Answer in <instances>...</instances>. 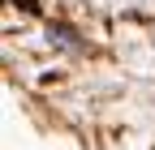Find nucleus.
I'll list each match as a JSON object with an SVG mask.
<instances>
[{
    "label": "nucleus",
    "instance_id": "f257e3e1",
    "mask_svg": "<svg viewBox=\"0 0 155 150\" xmlns=\"http://www.w3.org/2000/svg\"><path fill=\"white\" fill-rule=\"evenodd\" d=\"M48 39H56L61 47H69V52H78V34H73L69 26H48Z\"/></svg>",
    "mask_w": 155,
    "mask_h": 150
},
{
    "label": "nucleus",
    "instance_id": "f03ea898",
    "mask_svg": "<svg viewBox=\"0 0 155 150\" xmlns=\"http://www.w3.org/2000/svg\"><path fill=\"white\" fill-rule=\"evenodd\" d=\"M13 5H22L26 13H35V9H39V5H35V0H13Z\"/></svg>",
    "mask_w": 155,
    "mask_h": 150
}]
</instances>
